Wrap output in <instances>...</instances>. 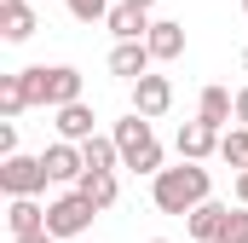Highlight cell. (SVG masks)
<instances>
[{"label": "cell", "mask_w": 248, "mask_h": 243, "mask_svg": "<svg viewBox=\"0 0 248 243\" xmlns=\"http://www.w3.org/2000/svg\"><path fill=\"white\" fill-rule=\"evenodd\" d=\"M208 168H202V162H179V168H162V174H156V185H150V197H156V208H162V214H190V208H196V203H208Z\"/></svg>", "instance_id": "cell-1"}, {"label": "cell", "mask_w": 248, "mask_h": 243, "mask_svg": "<svg viewBox=\"0 0 248 243\" xmlns=\"http://www.w3.org/2000/svg\"><path fill=\"white\" fill-rule=\"evenodd\" d=\"M23 75V93H29V104H46V110H58V104H75L81 99V69L75 64H29V69H17Z\"/></svg>", "instance_id": "cell-2"}, {"label": "cell", "mask_w": 248, "mask_h": 243, "mask_svg": "<svg viewBox=\"0 0 248 243\" xmlns=\"http://www.w3.org/2000/svg\"><path fill=\"white\" fill-rule=\"evenodd\" d=\"M116 145H122V168H133V174H162V145H156V133H150V116H133L116 122Z\"/></svg>", "instance_id": "cell-3"}, {"label": "cell", "mask_w": 248, "mask_h": 243, "mask_svg": "<svg viewBox=\"0 0 248 243\" xmlns=\"http://www.w3.org/2000/svg\"><path fill=\"white\" fill-rule=\"evenodd\" d=\"M93 220H98V203H93V197H87L81 185L46 203V232H52V238H81V232H87Z\"/></svg>", "instance_id": "cell-4"}, {"label": "cell", "mask_w": 248, "mask_h": 243, "mask_svg": "<svg viewBox=\"0 0 248 243\" xmlns=\"http://www.w3.org/2000/svg\"><path fill=\"white\" fill-rule=\"evenodd\" d=\"M46 180H52V174H46L41 156H17V151H12V156L0 162V191H6V197H41Z\"/></svg>", "instance_id": "cell-5"}, {"label": "cell", "mask_w": 248, "mask_h": 243, "mask_svg": "<svg viewBox=\"0 0 248 243\" xmlns=\"http://www.w3.org/2000/svg\"><path fill=\"white\" fill-rule=\"evenodd\" d=\"M41 162H46V174H52L58 185H81V174H87V156H81V145H75V139L46 145V151H41Z\"/></svg>", "instance_id": "cell-6"}, {"label": "cell", "mask_w": 248, "mask_h": 243, "mask_svg": "<svg viewBox=\"0 0 248 243\" xmlns=\"http://www.w3.org/2000/svg\"><path fill=\"white\" fill-rule=\"evenodd\" d=\"M168 104H173V81H168V75H150V69H144V75L133 81V110H139V116H162Z\"/></svg>", "instance_id": "cell-7"}, {"label": "cell", "mask_w": 248, "mask_h": 243, "mask_svg": "<svg viewBox=\"0 0 248 243\" xmlns=\"http://www.w3.org/2000/svg\"><path fill=\"white\" fill-rule=\"evenodd\" d=\"M219 133H225V127H214V122H185V127H179V156H190V162H202V156H214V151H219Z\"/></svg>", "instance_id": "cell-8"}, {"label": "cell", "mask_w": 248, "mask_h": 243, "mask_svg": "<svg viewBox=\"0 0 248 243\" xmlns=\"http://www.w3.org/2000/svg\"><path fill=\"white\" fill-rule=\"evenodd\" d=\"M52 127H58V139H75V145H81V139L98 133V116H93L87 99H75V104H58V122H52Z\"/></svg>", "instance_id": "cell-9"}, {"label": "cell", "mask_w": 248, "mask_h": 243, "mask_svg": "<svg viewBox=\"0 0 248 243\" xmlns=\"http://www.w3.org/2000/svg\"><path fill=\"white\" fill-rule=\"evenodd\" d=\"M150 64H156V52H150L144 41H116V52H110V75H122V81H139Z\"/></svg>", "instance_id": "cell-10"}, {"label": "cell", "mask_w": 248, "mask_h": 243, "mask_svg": "<svg viewBox=\"0 0 248 243\" xmlns=\"http://www.w3.org/2000/svg\"><path fill=\"white\" fill-rule=\"evenodd\" d=\"M144 47L156 52V64L179 58V52H185V23H173V17H156V23H150V35H144Z\"/></svg>", "instance_id": "cell-11"}, {"label": "cell", "mask_w": 248, "mask_h": 243, "mask_svg": "<svg viewBox=\"0 0 248 243\" xmlns=\"http://www.w3.org/2000/svg\"><path fill=\"white\" fill-rule=\"evenodd\" d=\"M104 23H110V35H116V41H144V35H150V12H144V6H110V17H104Z\"/></svg>", "instance_id": "cell-12"}, {"label": "cell", "mask_w": 248, "mask_h": 243, "mask_svg": "<svg viewBox=\"0 0 248 243\" xmlns=\"http://www.w3.org/2000/svg\"><path fill=\"white\" fill-rule=\"evenodd\" d=\"M225 214H231L225 203H196V208L185 214V232H190L196 243H214V238H219V226H225Z\"/></svg>", "instance_id": "cell-13"}, {"label": "cell", "mask_w": 248, "mask_h": 243, "mask_svg": "<svg viewBox=\"0 0 248 243\" xmlns=\"http://www.w3.org/2000/svg\"><path fill=\"white\" fill-rule=\"evenodd\" d=\"M0 35H6L12 47L35 35V12H29V0H0Z\"/></svg>", "instance_id": "cell-14"}, {"label": "cell", "mask_w": 248, "mask_h": 243, "mask_svg": "<svg viewBox=\"0 0 248 243\" xmlns=\"http://www.w3.org/2000/svg\"><path fill=\"white\" fill-rule=\"evenodd\" d=\"M196 116L214 122V127H225V122H237V99L225 93V87H202V99H196Z\"/></svg>", "instance_id": "cell-15"}, {"label": "cell", "mask_w": 248, "mask_h": 243, "mask_svg": "<svg viewBox=\"0 0 248 243\" xmlns=\"http://www.w3.org/2000/svg\"><path fill=\"white\" fill-rule=\"evenodd\" d=\"M6 226H12V238H23V232H41V226H46V208H41L35 197H12V208H6Z\"/></svg>", "instance_id": "cell-16"}, {"label": "cell", "mask_w": 248, "mask_h": 243, "mask_svg": "<svg viewBox=\"0 0 248 243\" xmlns=\"http://www.w3.org/2000/svg\"><path fill=\"white\" fill-rule=\"evenodd\" d=\"M81 156H87V168H116L122 145H116V133H93V139H81Z\"/></svg>", "instance_id": "cell-17"}, {"label": "cell", "mask_w": 248, "mask_h": 243, "mask_svg": "<svg viewBox=\"0 0 248 243\" xmlns=\"http://www.w3.org/2000/svg\"><path fill=\"white\" fill-rule=\"evenodd\" d=\"M81 191H87V197L98 203V214H104V208L116 203V168H87V174H81Z\"/></svg>", "instance_id": "cell-18"}, {"label": "cell", "mask_w": 248, "mask_h": 243, "mask_svg": "<svg viewBox=\"0 0 248 243\" xmlns=\"http://www.w3.org/2000/svg\"><path fill=\"white\" fill-rule=\"evenodd\" d=\"M219 156H225L231 168H248V122H237V127L219 133Z\"/></svg>", "instance_id": "cell-19"}, {"label": "cell", "mask_w": 248, "mask_h": 243, "mask_svg": "<svg viewBox=\"0 0 248 243\" xmlns=\"http://www.w3.org/2000/svg\"><path fill=\"white\" fill-rule=\"evenodd\" d=\"M23 110H29L23 75H0V116H23Z\"/></svg>", "instance_id": "cell-20"}, {"label": "cell", "mask_w": 248, "mask_h": 243, "mask_svg": "<svg viewBox=\"0 0 248 243\" xmlns=\"http://www.w3.org/2000/svg\"><path fill=\"white\" fill-rule=\"evenodd\" d=\"M214 243H248V203H237V208L225 214V226H219Z\"/></svg>", "instance_id": "cell-21"}, {"label": "cell", "mask_w": 248, "mask_h": 243, "mask_svg": "<svg viewBox=\"0 0 248 243\" xmlns=\"http://www.w3.org/2000/svg\"><path fill=\"white\" fill-rule=\"evenodd\" d=\"M69 17H81V23H104V17H110V0H69Z\"/></svg>", "instance_id": "cell-22"}, {"label": "cell", "mask_w": 248, "mask_h": 243, "mask_svg": "<svg viewBox=\"0 0 248 243\" xmlns=\"http://www.w3.org/2000/svg\"><path fill=\"white\" fill-rule=\"evenodd\" d=\"M12 151H17V122L0 116V156H12Z\"/></svg>", "instance_id": "cell-23"}, {"label": "cell", "mask_w": 248, "mask_h": 243, "mask_svg": "<svg viewBox=\"0 0 248 243\" xmlns=\"http://www.w3.org/2000/svg\"><path fill=\"white\" fill-rule=\"evenodd\" d=\"M12 243H58V238H52V232L41 226V232H23V238H12Z\"/></svg>", "instance_id": "cell-24"}, {"label": "cell", "mask_w": 248, "mask_h": 243, "mask_svg": "<svg viewBox=\"0 0 248 243\" xmlns=\"http://www.w3.org/2000/svg\"><path fill=\"white\" fill-rule=\"evenodd\" d=\"M237 203H248V168H237Z\"/></svg>", "instance_id": "cell-25"}, {"label": "cell", "mask_w": 248, "mask_h": 243, "mask_svg": "<svg viewBox=\"0 0 248 243\" xmlns=\"http://www.w3.org/2000/svg\"><path fill=\"white\" fill-rule=\"evenodd\" d=\"M237 122H248V87L237 93Z\"/></svg>", "instance_id": "cell-26"}, {"label": "cell", "mask_w": 248, "mask_h": 243, "mask_svg": "<svg viewBox=\"0 0 248 243\" xmlns=\"http://www.w3.org/2000/svg\"><path fill=\"white\" fill-rule=\"evenodd\" d=\"M127 6H144V12H150V6H156V0H127Z\"/></svg>", "instance_id": "cell-27"}, {"label": "cell", "mask_w": 248, "mask_h": 243, "mask_svg": "<svg viewBox=\"0 0 248 243\" xmlns=\"http://www.w3.org/2000/svg\"><path fill=\"white\" fill-rule=\"evenodd\" d=\"M243 75H248V47H243Z\"/></svg>", "instance_id": "cell-28"}, {"label": "cell", "mask_w": 248, "mask_h": 243, "mask_svg": "<svg viewBox=\"0 0 248 243\" xmlns=\"http://www.w3.org/2000/svg\"><path fill=\"white\" fill-rule=\"evenodd\" d=\"M150 243H168V238H150Z\"/></svg>", "instance_id": "cell-29"}, {"label": "cell", "mask_w": 248, "mask_h": 243, "mask_svg": "<svg viewBox=\"0 0 248 243\" xmlns=\"http://www.w3.org/2000/svg\"><path fill=\"white\" fill-rule=\"evenodd\" d=\"M243 12H248V0H243Z\"/></svg>", "instance_id": "cell-30"}]
</instances>
